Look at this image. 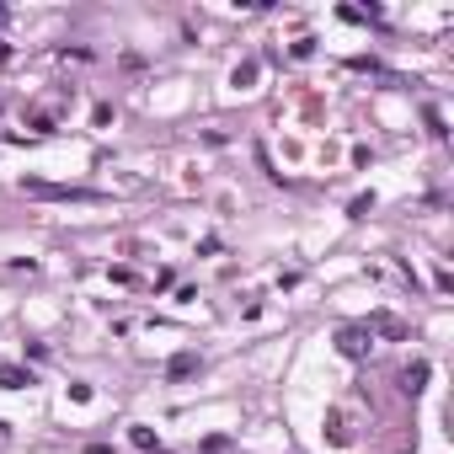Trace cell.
Here are the masks:
<instances>
[{
	"instance_id": "9c48e42d",
	"label": "cell",
	"mask_w": 454,
	"mask_h": 454,
	"mask_svg": "<svg viewBox=\"0 0 454 454\" xmlns=\"http://www.w3.org/2000/svg\"><path fill=\"white\" fill-rule=\"evenodd\" d=\"M251 81H257V64H251V59L235 64V86H251Z\"/></svg>"
},
{
	"instance_id": "5b68a950",
	"label": "cell",
	"mask_w": 454,
	"mask_h": 454,
	"mask_svg": "<svg viewBox=\"0 0 454 454\" xmlns=\"http://www.w3.org/2000/svg\"><path fill=\"white\" fill-rule=\"evenodd\" d=\"M32 385V374L17 369V364H0V391H27Z\"/></svg>"
},
{
	"instance_id": "8992f818",
	"label": "cell",
	"mask_w": 454,
	"mask_h": 454,
	"mask_svg": "<svg viewBox=\"0 0 454 454\" xmlns=\"http://www.w3.org/2000/svg\"><path fill=\"white\" fill-rule=\"evenodd\" d=\"M326 438H331V444H353V428H348V412H331V417H326Z\"/></svg>"
},
{
	"instance_id": "7a4b0ae2",
	"label": "cell",
	"mask_w": 454,
	"mask_h": 454,
	"mask_svg": "<svg viewBox=\"0 0 454 454\" xmlns=\"http://www.w3.org/2000/svg\"><path fill=\"white\" fill-rule=\"evenodd\" d=\"M337 353H342V358H369L374 353V331L369 326H342L337 331Z\"/></svg>"
},
{
	"instance_id": "30bf717a",
	"label": "cell",
	"mask_w": 454,
	"mask_h": 454,
	"mask_svg": "<svg viewBox=\"0 0 454 454\" xmlns=\"http://www.w3.org/2000/svg\"><path fill=\"white\" fill-rule=\"evenodd\" d=\"M0 64H11V43H0Z\"/></svg>"
},
{
	"instance_id": "6da1fadb",
	"label": "cell",
	"mask_w": 454,
	"mask_h": 454,
	"mask_svg": "<svg viewBox=\"0 0 454 454\" xmlns=\"http://www.w3.org/2000/svg\"><path fill=\"white\" fill-rule=\"evenodd\" d=\"M32 198H59V204H97L102 193H91V187H54V182H21Z\"/></svg>"
},
{
	"instance_id": "3957f363",
	"label": "cell",
	"mask_w": 454,
	"mask_h": 454,
	"mask_svg": "<svg viewBox=\"0 0 454 454\" xmlns=\"http://www.w3.org/2000/svg\"><path fill=\"white\" fill-rule=\"evenodd\" d=\"M198 369H204V358H198V353H177V358L166 364V374H171V379H187V374H198Z\"/></svg>"
},
{
	"instance_id": "ba28073f",
	"label": "cell",
	"mask_w": 454,
	"mask_h": 454,
	"mask_svg": "<svg viewBox=\"0 0 454 454\" xmlns=\"http://www.w3.org/2000/svg\"><path fill=\"white\" fill-rule=\"evenodd\" d=\"M369 208H374V193H364V198H353V219H369Z\"/></svg>"
},
{
	"instance_id": "52a82bcc",
	"label": "cell",
	"mask_w": 454,
	"mask_h": 454,
	"mask_svg": "<svg viewBox=\"0 0 454 454\" xmlns=\"http://www.w3.org/2000/svg\"><path fill=\"white\" fill-rule=\"evenodd\" d=\"M369 331H379V337H406V326H401L395 315H374V321H369Z\"/></svg>"
},
{
	"instance_id": "277c9868",
	"label": "cell",
	"mask_w": 454,
	"mask_h": 454,
	"mask_svg": "<svg viewBox=\"0 0 454 454\" xmlns=\"http://www.w3.org/2000/svg\"><path fill=\"white\" fill-rule=\"evenodd\" d=\"M128 444H134V449H139V454H161V438L150 433L145 422H134V428H128Z\"/></svg>"
}]
</instances>
